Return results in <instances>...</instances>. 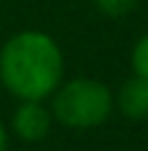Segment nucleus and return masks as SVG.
<instances>
[{"mask_svg":"<svg viewBox=\"0 0 148 151\" xmlns=\"http://www.w3.org/2000/svg\"><path fill=\"white\" fill-rule=\"evenodd\" d=\"M66 58L42 29H19L0 48V85L16 101H48L64 82Z\"/></svg>","mask_w":148,"mask_h":151,"instance_id":"obj_1","label":"nucleus"},{"mask_svg":"<svg viewBox=\"0 0 148 151\" xmlns=\"http://www.w3.org/2000/svg\"><path fill=\"white\" fill-rule=\"evenodd\" d=\"M50 114L69 130L101 127L114 114V90L95 77L64 80L50 96Z\"/></svg>","mask_w":148,"mask_h":151,"instance_id":"obj_2","label":"nucleus"},{"mask_svg":"<svg viewBox=\"0 0 148 151\" xmlns=\"http://www.w3.org/2000/svg\"><path fill=\"white\" fill-rule=\"evenodd\" d=\"M53 130V114L50 106H45V101H19L13 114H11V125L8 133L16 135L21 143H42Z\"/></svg>","mask_w":148,"mask_h":151,"instance_id":"obj_3","label":"nucleus"},{"mask_svg":"<svg viewBox=\"0 0 148 151\" xmlns=\"http://www.w3.org/2000/svg\"><path fill=\"white\" fill-rule=\"evenodd\" d=\"M114 109L132 122H148V77L132 74L124 80L114 93Z\"/></svg>","mask_w":148,"mask_h":151,"instance_id":"obj_4","label":"nucleus"},{"mask_svg":"<svg viewBox=\"0 0 148 151\" xmlns=\"http://www.w3.org/2000/svg\"><path fill=\"white\" fill-rule=\"evenodd\" d=\"M93 5L98 8V13L109 19H122L138 8V0H93Z\"/></svg>","mask_w":148,"mask_h":151,"instance_id":"obj_5","label":"nucleus"},{"mask_svg":"<svg viewBox=\"0 0 148 151\" xmlns=\"http://www.w3.org/2000/svg\"><path fill=\"white\" fill-rule=\"evenodd\" d=\"M130 66H132V74H138V77H148V32L143 35V37H138V42L132 45Z\"/></svg>","mask_w":148,"mask_h":151,"instance_id":"obj_6","label":"nucleus"},{"mask_svg":"<svg viewBox=\"0 0 148 151\" xmlns=\"http://www.w3.org/2000/svg\"><path fill=\"white\" fill-rule=\"evenodd\" d=\"M8 143H11V133L3 125V119H0V151H8Z\"/></svg>","mask_w":148,"mask_h":151,"instance_id":"obj_7","label":"nucleus"}]
</instances>
